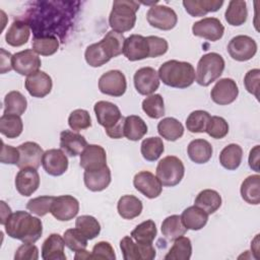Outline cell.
I'll return each mask as SVG.
<instances>
[{
    "mask_svg": "<svg viewBox=\"0 0 260 260\" xmlns=\"http://www.w3.org/2000/svg\"><path fill=\"white\" fill-rule=\"evenodd\" d=\"M6 234L22 243H36L43 234V223L27 211L18 210L12 213L4 224Z\"/></svg>",
    "mask_w": 260,
    "mask_h": 260,
    "instance_id": "6da1fadb",
    "label": "cell"
},
{
    "mask_svg": "<svg viewBox=\"0 0 260 260\" xmlns=\"http://www.w3.org/2000/svg\"><path fill=\"white\" fill-rule=\"evenodd\" d=\"M125 38L115 30L109 31L100 42L89 45L84 53L86 63L91 67H100L112 58L123 53Z\"/></svg>",
    "mask_w": 260,
    "mask_h": 260,
    "instance_id": "7a4b0ae2",
    "label": "cell"
},
{
    "mask_svg": "<svg viewBox=\"0 0 260 260\" xmlns=\"http://www.w3.org/2000/svg\"><path fill=\"white\" fill-rule=\"evenodd\" d=\"M158 77L164 84L175 88H186L195 81V69L189 62L169 60L158 68Z\"/></svg>",
    "mask_w": 260,
    "mask_h": 260,
    "instance_id": "3957f363",
    "label": "cell"
},
{
    "mask_svg": "<svg viewBox=\"0 0 260 260\" xmlns=\"http://www.w3.org/2000/svg\"><path fill=\"white\" fill-rule=\"evenodd\" d=\"M93 111L98 123L103 126L109 137L119 139L124 136V121L120 109L113 103L107 101H100L94 104Z\"/></svg>",
    "mask_w": 260,
    "mask_h": 260,
    "instance_id": "277c9868",
    "label": "cell"
},
{
    "mask_svg": "<svg viewBox=\"0 0 260 260\" xmlns=\"http://www.w3.org/2000/svg\"><path fill=\"white\" fill-rule=\"evenodd\" d=\"M139 3L130 0H117L109 16V24L113 30L120 34L131 30L136 22V12Z\"/></svg>",
    "mask_w": 260,
    "mask_h": 260,
    "instance_id": "5b68a950",
    "label": "cell"
},
{
    "mask_svg": "<svg viewBox=\"0 0 260 260\" xmlns=\"http://www.w3.org/2000/svg\"><path fill=\"white\" fill-rule=\"evenodd\" d=\"M224 65L223 58L217 53L211 52L203 55L197 63L196 82L201 86H208L220 77L224 70Z\"/></svg>",
    "mask_w": 260,
    "mask_h": 260,
    "instance_id": "8992f818",
    "label": "cell"
},
{
    "mask_svg": "<svg viewBox=\"0 0 260 260\" xmlns=\"http://www.w3.org/2000/svg\"><path fill=\"white\" fill-rule=\"evenodd\" d=\"M184 174V164L175 155L164 157L156 166V177L161 185L166 187H174L178 185L182 181Z\"/></svg>",
    "mask_w": 260,
    "mask_h": 260,
    "instance_id": "52a82bcc",
    "label": "cell"
},
{
    "mask_svg": "<svg viewBox=\"0 0 260 260\" xmlns=\"http://www.w3.org/2000/svg\"><path fill=\"white\" fill-rule=\"evenodd\" d=\"M146 19L151 26L161 30H170L178 22V16L175 10L166 5L151 6L146 13Z\"/></svg>",
    "mask_w": 260,
    "mask_h": 260,
    "instance_id": "ba28073f",
    "label": "cell"
},
{
    "mask_svg": "<svg viewBox=\"0 0 260 260\" xmlns=\"http://www.w3.org/2000/svg\"><path fill=\"white\" fill-rule=\"evenodd\" d=\"M120 249L125 260H152L156 255L152 244L135 243L129 236L120 241Z\"/></svg>",
    "mask_w": 260,
    "mask_h": 260,
    "instance_id": "9c48e42d",
    "label": "cell"
},
{
    "mask_svg": "<svg viewBox=\"0 0 260 260\" xmlns=\"http://www.w3.org/2000/svg\"><path fill=\"white\" fill-rule=\"evenodd\" d=\"M228 52L236 61H248L255 56L257 52V44L251 37L239 35L230 41L228 45Z\"/></svg>",
    "mask_w": 260,
    "mask_h": 260,
    "instance_id": "30bf717a",
    "label": "cell"
},
{
    "mask_svg": "<svg viewBox=\"0 0 260 260\" xmlns=\"http://www.w3.org/2000/svg\"><path fill=\"white\" fill-rule=\"evenodd\" d=\"M126 88V77L120 70H110L104 73L99 79V89L104 94L121 96L125 93Z\"/></svg>",
    "mask_w": 260,
    "mask_h": 260,
    "instance_id": "8fae6325",
    "label": "cell"
},
{
    "mask_svg": "<svg viewBox=\"0 0 260 260\" xmlns=\"http://www.w3.org/2000/svg\"><path fill=\"white\" fill-rule=\"evenodd\" d=\"M42 61L39 55L31 49L23 50L12 55V68L20 75L28 76L39 71Z\"/></svg>",
    "mask_w": 260,
    "mask_h": 260,
    "instance_id": "7c38bea8",
    "label": "cell"
},
{
    "mask_svg": "<svg viewBox=\"0 0 260 260\" xmlns=\"http://www.w3.org/2000/svg\"><path fill=\"white\" fill-rule=\"evenodd\" d=\"M79 211L78 200L71 195H61L54 198L51 207L52 215L60 221H68L74 218Z\"/></svg>",
    "mask_w": 260,
    "mask_h": 260,
    "instance_id": "4fadbf2b",
    "label": "cell"
},
{
    "mask_svg": "<svg viewBox=\"0 0 260 260\" xmlns=\"http://www.w3.org/2000/svg\"><path fill=\"white\" fill-rule=\"evenodd\" d=\"M192 32L196 37L216 42L222 38L224 26L216 17H205L193 23Z\"/></svg>",
    "mask_w": 260,
    "mask_h": 260,
    "instance_id": "5bb4252c",
    "label": "cell"
},
{
    "mask_svg": "<svg viewBox=\"0 0 260 260\" xmlns=\"http://www.w3.org/2000/svg\"><path fill=\"white\" fill-rule=\"evenodd\" d=\"M133 80L137 92L142 95H150L159 87L158 73L152 67L138 69L134 74Z\"/></svg>",
    "mask_w": 260,
    "mask_h": 260,
    "instance_id": "9a60e30c",
    "label": "cell"
},
{
    "mask_svg": "<svg viewBox=\"0 0 260 260\" xmlns=\"http://www.w3.org/2000/svg\"><path fill=\"white\" fill-rule=\"evenodd\" d=\"M239 94V87L232 78H222L216 81L210 91L211 100L220 106L234 103Z\"/></svg>",
    "mask_w": 260,
    "mask_h": 260,
    "instance_id": "2e32d148",
    "label": "cell"
},
{
    "mask_svg": "<svg viewBox=\"0 0 260 260\" xmlns=\"http://www.w3.org/2000/svg\"><path fill=\"white\" fill-rule=\"evenodd\" d=\"M133 185L138 192L149 199L158 197L162 191L160 181L156 176L148 171H141L137 173L134 176Z\"/></svg>",
    "mask_w": 260,
    "mask_h": 260,
    "instance_id": "e0dca14e",
    "label": "cell"
},
{
    "mask_svg": "<svg viewBox=\"0 0 260 260\" xmlns=\"http://www.w3.org/2000/svg\"><path fill=\"white\" fill-rule=\"evenodd\" d=\"M42 165L47 174L58 177L68 169V158L62 149L51 148L44 152Z\"/></svg>",
    "mask_w": 260,
    "mask_h": 260,
    "instance_id": "ac0fdd59",
    "label": "cell"
},
{
    "mask_svg": "<svg viewBox=\"0 0 260 260\" xmlns=\"http://www.w3.org/2000/svg\"><path fill=\"white\" fill-rule=\"evenodd\" d=\"M124 56L130 61H138L149 58V46L146 37L131 35L125 39L123 47Z\"/></svg>",
    "mask_w": 260,
    "mask_h": 260,
    "instance_id": "d6986e66",
    "label": "cell"
},
{
    "mask_svg": "<svg viewBox=\"0 0 260 260\" xmlns=\"http://www.w3.org/2000/svg\"><path fill=\"white\" fill-rule=\"evenodd\" d=\"M19 151V160L17 162V167L19 169L23 168H34L38 169L43 159L44 150L43 148L36 142L26 141L20 144L17 147Z\"/></svg>",
    "mask_w": 260,
    "mask_h": 260,
    "instance_id": "ffe728a7",
    "label": "cell"
},
{
    "mask_svg": "<svg viewBox=\"0 0 260 260\" xmlns=\"http://www.w3.org/2000/svg\"><path fill=\"white\" fill-rule=\"evenodd\" d=\"M24 86L31 96L45 98L51 92L53 82L49 74L39 70L26 77Z\"/></svg>",
    "mask_w": 260,
    "mask_h": 260,
    "instance_id": "44dd1931",
    "label": "cell"
},
{
    "mask_svg": "<svg viewBox=\"0 0 260 260\" xmlns=\"http://www.w3.org/2000/svg\"><path fill=\"white\" fill-rule=\"evenodd\" d=\"M107 166V153L98 144H88L80 153V167L85 171H95Z\"/></svg>",
    "mask_w": 260,
    "mask_h": 260,
    "instance_id": "7402d4cb",
    "label": "cell"
},
{
    "mask_svg": "<svg viewBox=\"0 0 260 260\" xmlns=\"http://www.w3.org/2000/svg\"><path fill=\"white\" fill-rule=\"evenodd\" d=\"M40 186V175L37 169L23 168L16 174L15 188L22 196H30Z\"/></svg>",
    "mask_w": 260,
    "mask_h": 260,
    "instance_id": "603a6c76",
    "label": "cell"
},
{
    "mask_svg": "<svg viewBox=\"0 0 260 260\" xmlns=\"http://www.w3.org/2000/svg\"><path fill=\"white\" fill-rule=\"evenodd\" d=\"M84 136L70 130H64L60 133V147L70 156L79 155L87 146Z\"/></svg>",
    "mask_w": 260,
    "mask_h": 260,
    "instance_id": "cb8c5ba5",
    "label": "cell"
},
{
    "mask_svg": "<svg viewBox=\"0 0 260 260\" xmlns=\"http://www.w3.org/2000/svg\"><path fill=\"white\" fill-rule=\"evenodd\" d=\"M83 181L85 187L92 192L105 190L111 183V170L108 166L95 171H84Z\"/></svg>",
    "mask_w": 260,
    "mask_h": 260,
    "instance_id": "d4e9b609",
    "label": "cell"
},
{
    "mask_svg": "<svg viewBox=\"0 0 260 260\" xmlns=\"http://www.w3.org/2000/svg\"><path fill=\"white\" fill-rule=\"evenodd\" d=\"M64 247V239L59 234H51L42 245V258L44 260H66Z\"/></svg>",
    "mask_w": 260,
    "mask_h": 260,
    "instance_id": "484cf974",
    "label": "cell"
},
{
    "mask_svg": "<svg viewBox=\"0 0 260 260\" xmlns=\"http://www.w3.org/2000/svg\"><path fill=\"white\" fill-rule=\"evenodd\" d=\"M223 4L222 0H185L183 5L187 13L193 17L204 16L208 12L217 11Z\"/></svg>",
    "mask_w": 260,
    "mask_h": 260,
    "instance_id": "4316f807",
    "label": "cell"
},
{
    "mask_svg": "<svg viewBox=\"0 0 260 260\" xmlns=\"http://www.w3.org/2000/svg\"><path fill=\"white\" fill-rule=\"evenodd\" d=\"M29 35V24L22 20H15L7 29L5 41L9 46L20 47L27 43Z\"/></svg>",
    "mask_w": 260,
    "mask_h": 260,
    "instance_id": "83f0119b",
    "label": "cell"
},
{
    "mask_svg": "<svg viewBox=\"0 0 260 260\" xmlns=\"http://www.w3.org/2000/svg\"><path fill=\"white\" fill-rule=\"evenodd\" d=\"M181 220L187 230L199 231L207 223L208 214L198 206L193 205L182 212Z\"/></svg>",
    "mask_w": 260,
    "mask_h": 260,
    "instance_id": "f1b7e54d",
    "label": "cell"
},
{
    "mask_svg": "<svg viewBox=\"0 0 260 260\" xmlns=\"http://www.w3.org/2000/svg\"><path fill=\"white\" fill-rule=\"evenodd\" d=\"M212 146L205 139H194L187 147V153L190 159L198 165L207 162L212 156Z\"/></svg>",
    "mask_w": 260,
    "mask_h": 260,
    "instance_id": "f546056e",
    "label": "cell"
},
{
    "mask_svg": "<svg viewBox=\"0 0 260 260\" xmlns=\"http://www.w3.org/2000/svg\"><path fill=\"white\" fill-rule=\"evenodd\" d=\"M142 208L141 200L134 195L122 196L117 204L118 213L124 219H133L139 216Z\"/></svg>",
    "mask_w": 260,
    "mask_h": 260,
    "instance_id": "4dcf8cb0",
    "label": "cell"
},
{
    "mask_svg": "<svg viewBox=\"0 0 260 260\" xmlns=\"http://www.w3.org/2000/svg\"><path fill=\"white\" fill-rule=\"evenodd\" d=\"M147 125L144 120L136 115L125 117L124 121V136L131 141L140 140L147 133Z\"/></svg>",
    "mask_w": 260,
    "mask_h": 260,
    "instance_id": "1f68e13d",
    "label": "cell"
},
{
    "mask_svg": "<svg viewBox=\"0 0 260 260\" xmlns=\"http://www.w3.org/2000/svg\"><path fill=\"white\" fill-rule=\"evenodd\" d=\"M194 205L204 210L208 215L214 213L221 206V196L212 189H205L198 193Z\"/></svg>",
    "mask_w": 260,
    "mask_h": 260,
    "instance_id": "d6a6232c",
    "label": "cell"
},
{
    "mask_svg": "<svg viewBox=\"0 0 260 260\" xmlns=\"http://www.w3.org/2000/svg\"><path fill=\"white\" fill-rule=\"evenodd\" d=\"M157 132L166 140L176 141L183 136L184 126L176 118L167 117L158 122Z\"/></svg>",
    "mask_w": 260,
    "mask_h": 260,
    "instance_id": "836d02e7",
    "label": "cell"
},
{
    "mask_svg": "<svg viewBox=\"0 0 260 260\" xmlns=\"http://www.w3.org/2000/svg\"><path fill=\"white\" fill-rule=\"evenodd\" d=\"M248 10L246 1L232 0L229 2L228 8L224 12L226 22L233 26H240L247 20Z\"/></svg>",
    "mask_w": 260,
    "mask_h": 260,
    "instance_id": "e575fe53",
    "label": "cell"
},
{
    "mask_svg": "<svg viewBox=\"0 0 260 260\" xmlns=\"http://www.w3.org/2000/svg\"><path fill=\"white\" fill-rule=\"evenodd\" d=\"M241 196L249 204L260 203V176L258 174L247 177L241 185Z\"/></svg>",
    "mask_w": 260,
    "mask_h": 260,
    "instance_id": "d590c367",
    "label": "cell"
},
{
    "mask_svg": "<svg viewBox=\"0 0 260 260\" xmlns=\"http://www.w3.org/2000/svg\"><path fill=\"white\" fill-rule=\"evenodd\" d=\"M242 158L243 149L239 144L236 143H231L226 145L219 153L220 165L229 171L237 170L242 162Z\"/></svg>",
    "mask_w": 260,
    "mask_h": 260,
    "instance_id": "8d00e7d4",
    "label": "cell"
},
{
    "mask_svg": "<svg viewBox=\"0 0 260 260\" xmlns=\"http://www.w3.org/2000/svg\"><path fill=\"white\" fill-rule=\"evenodd\" d=\"M23 130V123L18 115L3 114L0 118V132L7 138L18 137Z\"/></svg>",
    "mask_w": 260,
    "mask_h": 260,
    "instance_id": "74e56055",
    "label": "cell"
},
{
    "mask_svg": "<svg viewBox=\"0 0 260 260\" xmlns=\"http://www.w3.org/2000/svg\"><path fill=\"white\" fill-rule=\"evenodd\" d=\"M192 255V244L189 238L179 237L175 240L165 260H189Z\"/></svg>",
    "mask_w": 260,
    "mask_h": 260,
    "instance_id": "f35d334b",
    "label": "cell"
},
{
    "mask_svg": "<svg viewBox=\"0 0 260 260\" xmlns=\"http://www.w3.org/2000/svg\"><path fill=\"white\" fill-rule=\"evenodd\" d=\"M160 230L162 236L170 241H175L177 238L184 236L187 232V229L181 220V216L177 214L166 217L161 223Z\"/></svg>",
    "mask_w": 260,
    "mask_h": 260,
    "instance_id": "ab89813d",
    "label": "cell"
},
{
    "mask_svg": "<svg viewBox=\"0 0 260 260\" xmlns=\"http://www.w3.org/2000/svg\"><path fill=\"white\" fill-rule=\"evenodd\" d=\"M27 108V101L25 96L17 91H9L4 98V113L3 114H14L21 116Z\"/></svg>",
    "mask_w": 260,
    "mask_h": 260,
    "instance_id": "60d3db41",
    "label": "cell"
},
{
    "mask_svg": "<svg viewBox=\"0 0 260 260\" xmlns=\"http://www.w3.org/2000/svg\"><path fill=\"white\" fill-rule=\"evenodd\" d=\"M32 50L42 56H51L59 49V41L55 36H35L32 40Z\"/></svg>",
    "mask_w": 260,
    "mask_h": 260,
    "instance_id": "b9f144b4",
    "label": "cell"
},
{
    "mask_svg": "<svg viewBox=\"0 0 260 260\" xmlns=\"http://www.w3.org/2000/svg\"><path fill=\"white\" fill-rule=\"evenodd\" d=\"M165 150L162 139L159 137H148L142 140L140 151L144 159L155 161Z\"/></svg>",
    "mask_w": 260,
    "mask_h": 260,
    "instance_id": "7bdbcfd3",
    "label": "cell"
},
{
    "mask_svg": "<svg viewBox=\"0 0 260 260\" xmlns=\"http://www.w3.org/2000/svg\"><path fill=\"white\" fill-rule=\"evenodd\" d=\"M156 234L157 230L154 221L148 219L136 225V228L131 232V238L137 243L152 244Z\"/></svg>",
    "mask_w": 260,
    "mask_h": 260,
    "instance_id": "ee69618b",
    "label": "cell"
},
{
    "mask_svg": "<svg viewBox=\"0 0 260 260\" xmlns=\"http://www.w3.org/2000/svg\"><path fill=\"white\" fill-rule=\"evenodd\" d=\"M143 112L151 119H159L165 115L164 99L158 93L146 96L142 102Z\"/></svg>",
    "mask_w": 260,
    "mask_h": 260,
    "instance_id": "f6af8a7d",
    "label": "cell"
},
{
    "mask_svg": "<svg viewBox=\"0 0 260 260\" xmlns=\"http://www.w3.org/2000/svg\"><path fill=\"white\" fill-rule=\"evenodd\" d=\"M75 228L78 229L87 240L96 238L101 233V224L98 219L91 215H81L75 220Z\"/></svg>",
    "mask_w": 260,
    "mask_h": 260,
    "instance_id": "bcb514c9",
    "label": "cell"
},
{
    "mask_svg": "<svg viewBox=\"0 0 260 260\" xmlns=\"http://www.w3.org/2000/svg\"><path fill=\"white\" fill-rule=\"evenodd\" d=\"M209 119L210 115L208 112L203 110L193 111L186 119L187 130L191 133H203L205 132Z\"/></svg>",
    "mask_w": 260,
    "mask_h": 260,
    "instance_id": "7dc6e473",
    "label": "cell"
},
{
    "mask_svg": "<svg viewBox=\"0 0 260 260\" xmlns=\"http://www.w3.org/2000/svg\"><path fill=\"white\" fill-rule=\"evenodd\" d=\"M63 239L65 246L73 252L85 250L87 247L86 237L78 229H68L64 232Z\"/></svg>",
    "mask_w": 260,
    "mask_h": 260,
    "instance_id": "c3c4849f",
    "label": "cell"
},
{
    "mask_svg": "<svg viewBox=\"0 0 260 260\" xmlns=\"http://www.w3.org/2000/svg\"><path fill=\"white\" fill-rule=\"evenodd\" d=\"M68 125L75 132L89 128L91 126L89 113L83 109H76L72 111L68 117Z\"/></svg>",
    "mask_w": 260,
    "mask_h": 260,
    "instance_id": "681fc988",
    "label": "cell"
},
{
    "mask_svg": "<svg viewBox=\"0 0 260 260\" xmlns=\"http://www.w3.org/2000/svg\"><path fill=\"white\" fill-rule=\"evenodd\" d=\"M54 198L55 196H39L32 198L27 202L26 209L38 216H44L47 213L51 212Z\"/></svg>",
    "mask_w": 260,
    "mask_h": 260,
    "instance_id": "f907efd6",
    "label": "cell"
},
{
    "mask_svg": "<svg viewBox=\"0 0 260 260\" xmlns=\"http://www.w3.org/2000/svg\"><path fill=\"white\" fill-rule=\"evenodd\" d=\"M205 132L212 138L221 139L229 133V124L222 117L210 116Z\"/></svg>",
    "mask_w": 260,
    "mask_h": 260,
    "instance_id": "816d5d0a",
    "label": "cell"
},
{
    "mask_svg": "<svg viewBox=\"0 0 260 260\" xmlns=\"http://www.w3.org/2000/svg\"><path fill=\"white\" fill-rule=\"evenodd\" d=\"M148 46H149V58L159 57L167 53L169 49V44L164 38H159L156 36H148L146 37Z\"/></svg>",
    "mask_w": 260,
    "mask_h": 260,
    "instance_id": "f5cc1de1",
    "label": "cell"
},
{
    "mask_svg": "<svg viewBox=\"0 0 260 260\" xmlns=\"http://www.w3.org/2000/svg\"><path fill=\"white\" fill-rule=\"evenodd\" d=\"M259 81L260 70L258 68L249 70L244 77V85L248 92L253 94L257 100L259 99Z\"/></svg>",
    "mask_w": 260,
    "mask_h": 260,
    "instance_id": "db71d44e",
    "label": "cell"
},
{
    "mask_svg": "<svg viewBox=\"0 0 260 260\" xmlns=\"http://www.w3.org/2000/svg\"><path fill=\"white\" fill-rule=\"evenodd\" d=\"M115 251L109 242L102 241L93 246L91 251V259L115 260Z\"/></svg>",
    "mask_w": 260,
    "mask_h": 260,
    "instance_id": "11a10c76",
    "label": "cell"
},
{
    "mask_svg": "<svg viewBox=\"0 0 260 260\" xmlns=\"http://www.w3.org/2000/svg\"><path fill=\"white\" fill-rule=\"evenodd\" d=\"M15 260H37L39 259V249L31 243H23L17 248L14 254Z\"/></svg>",
    "mask_w": 260,
    "mask_h": 260,
    "instance_id": "9f6ffc18",
    "label": "cell"
},
{
    "mask_svg": "<svg viewBox=\"0 0 260 260\" xmlns=\"http://www.w3.org/2000/svg\"><path fill=\"white\" fill-rule=\"evenodd\" d=\"M0 160H1L2 164L17 165V162L19 160V151H18V149L11 146V145H7L2 141Z\"/></svg>",
    "mask_w": 260,
    "mask_h": 260,
    "instance_id": "6f0895ef",
    "label": "cell"
},
{
    "mask_svg": "<svg viewBox=\"0 0 260 260\" xmlns=\"http://www.w3.org/2000/svg\"><path fill=\"white\" fill-rule=\"evenodd\" d=\"M259 164H260V146L259 145H255L249 153V167L259 173L260 172V168H259Z\"/></svg>",
    "mask_w": 260,
    "mask_h": 260,
    "instance_id": "680465c9",
    "label": "cell"
},
{
    "mask_svg": "<svg viewBox=\"0 0 260 260\" xmlns=\"http://www.w3.org/2000/svg\"><path fill=\"white\" fill-rule=\"evenodd\" d=\"M12 68V55L6 52L3 48L1 49V73L10 71Z\"/></svg>",
    "mask_w": 260,
    "mask_h": 260,
    "instance_id": "91938a15",
    "label": "cell"
},
{
    "mask_svg": "<svg viewBox=\"0 0 260 260\" xmlns=\"http://www.w3.org/2000/svg\"><path fill=\"white\" fill-rule=\"evenodd\" d=\"M1 210L2 211H1V220H0V222H1L2 225H4L7 221V219L9 218V216L12 214V212H11L10 207L4 201H1Z\"/></svg>",
    "mask_w": 260,
    "mask_h": 260,
    "instance_id": "94428289",
    "label": "cell"
},
{
    "mask_svg": "<svg viewBox=\"0 0 260 260\" xmlns=\"http://www.w3.org/2000/svg\"><path fill=\"white\" fill-rule=\"evenodd\" d=\"M251 249H252V252L255 254V258L258 259L257 254L259 253V235H256L255 239L252 241Z\"/></svg>",
    "mask_w": 260,
    "mask_h": 260,
    "instance_id": "6125c7cd",
    "label": "cell"
},
{
    "mask_svg": "<svg viewBox=\"0 0 260 260\" xmlns=\"http://www.w3.org/2000/svg\"><path fill=\"white\" fill-rule=\"evenodd\" d=\"M75 259H91V253H88L86 250H81L75 252Z\"/></svg>",
    "mask_w": 260,
    "mask_h": 260,
    "instance_id": "be15d7a7",
    "label": "cell"
}]
</instances>
